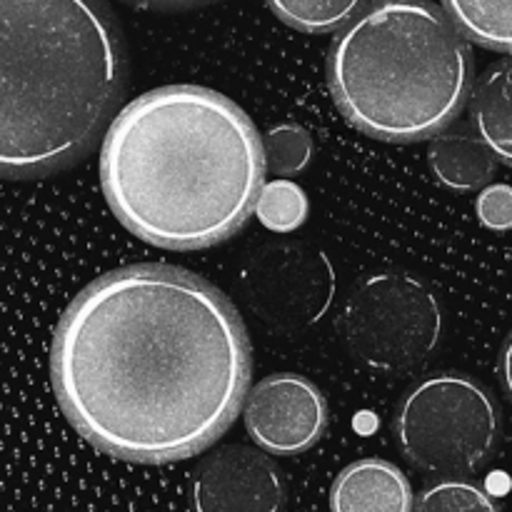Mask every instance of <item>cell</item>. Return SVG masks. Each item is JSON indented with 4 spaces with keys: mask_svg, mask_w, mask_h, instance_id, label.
Instances as JSON below:
<instances>
[{
    "mask_svg": "<svg viewBox=\"0 0 512 512\" xmlns=\"http://www.w3.org/2000/svg\"><path fill=\"white\" fill-rule=\"evenodd\" d=\"M328 80L350 125L418 143L443 133L470 100L473 53L430 0H373L335 35Z\"/></svg>",
    "mask_w": 512,
    "mask_h": 512,
    "instance_id": "cell-4",
    "label": "cell"
},
{
    "mask_svg": "<svg viewBox=\"0 0 512 512\" xmlns=\"http://www.w3.org/2000/svg\"><path fill=\"white\" fill-rule=\"evenodd\" d=\"M398 450L420 473L440 480L478 473L500 443L493 395L463 373H433L410 385L395 410Z\"/></svg>",
    "mask_w": 512,
    "mask_h": 512,
    "instance_id": "cell-5",
    "label": "cell"
},
{
    "mask_svg": "<svg viewBox=\"0 0 512 512\" xmlns=\"http://www.w3.org/2000/svg\"><path fill=\"white\" fill-rule=\"evenodd\" d=\"M438 295L415 275L383 270L358 280L345 298L338 333L360 368L398 378L428 363L443 343Z\"/></svg>",
    "mask_w": 512,
    "mask_h": 512,
    "instance_id": "cell-6",
    "label": "cell"
},
{
    "mask_svg": "<svg viewBox=\"0 0 512 512\" xmlns=\"http://www.w3.org/2000/svg\"><path fill=\"white\" fill-rule=\"evenodd\" d=\"M413 512H500L493 495L465 478L438 480L415 498Z\"/></svg>",
    "mask_w": 512,
    "mask_h": 512,
    "instance_id": "cell-17",
    "label": "cell"
},
{
    "mask_svg": "<svg viewBox=\"0 0 512 512\" xmlns=\"http://www.w3.org/2000/svg\"><path fill=\"white\" fill-rule=\"evenodd\" d=\"M338 278L328 255L300 240H273L245 258L238 293L260 328L280 338L308 333L328 315Z\"/></svg>",
    "mask_w": 512,
    "mask_h": 512,
    "instance_id": "cell-7",
    "label": "cell"
},
{
    "mask_svg": "<svg viewBox=\"0 0 512 512\" xmlns=\"http://www.w3.org/2000/svg\"><path fill=\"white\" fill-rule=\"evenodd\" d=\"M475 133L512 165V58L490 65L475 83L470 95Z\"/></svg>",
    "mask_w": 512,
    "mask_h": 512,
    "instance_id": "cell-12",
    "label": "cell"
},
{
    "mask_svg": "<svg viewBox=\"0 0 512 512\" xmlns=\"http://www.w3.org/2000/svg\"><path fill=\"white\" fill-rule=\"evenodd\" d=\"M255 218L273 233H293L308 220V195L293 180L273 178L263 185Z\"/></svg>",
    "mask_w": 512,
    "mask_h": 512,
    "instance_id": "cell-15",
    "label": "cell"
},
{
    "mask_svg": "<svg viewBox=\"0 0 512 512\" xmlns=\"http://www.w3.org/2000/svg\"><path fill=\"white\" fill-rule=\"evenodd\" d=\"M263 148L268 173L285 180L303 173L315 153L313 138H310L308 130L298 123L273 125V128L265 133Z\"/></svg>",
    "mask_w": 512,
    "mask_h": 512,
    "instance_id": "cell-16",
    "label": "cell"
},
{
    "mask_svg": "<svg viewBox=\"0 0 512 512\" xmlns=\"http://www.w3.org/2000/svg\"><path fill=\"white\" fill-rule=\"evenodd\" d=\"M500 380H503V388L512 400V335L505 343L503 353H500Z\"/></svg>",
    "mask_w": 512,
    "mask_h": 512,
    "instance_id": "cell-20",
    "label": "cell"
},
{
    "mask_svg": "<svg viewBox=\"0 0 512 512\" xmlns=\"http://www.w3.org/2000/svg\"><path fill=\"white\" fill-rule=\"evenodd\" d=\"M268 5L283 23L303 33L345 28L363 10V0H268Z\"/></svg>",
    "mask_w": 512,
    "mask_h": 512,
    "instance_id": "cell-14",
    "label": "cell"
},
{
    "mask_svg": "<svg viewBox=\"0 0 512 512\" xmlns=\"http://www.w3.org/2000/svg\"><path fill=\"white\" fill-rule=\"evenodd\" d=\"M410 480L395 463L363 458L350 463L330 488V512H413Z\"/></svg>",
    "mask_w": 512,
    "mask_h": 512,
    "instance_id": "cell-10",
    "label": "cell"
},
{
    "mask_svg": "<svg viewBox=\"0 0 512 512\" xmlns=\"http://www.w3.org/2000/svg\"><path fill=\"white\" fill-rule=\"evenodd\" d=\"M475 213L478 220L490 230H512V185L493 183L480 190L475 200Z\"/></svg>",
    "mask_w": 512,
    "mask_h": 512,
    "instance_id": "cell-18",
    "label": "cell"
},
{
    "mask_svg": "<svg viewBox=\"0 0 512 512\" xmlns=\"http://www.w3.org/2000/svg\"><path fill=\"white\" fill-rule=\"evenodd\" d=\"M250 440L268 455H300L328 430V400L313 380L275 373L250 388L243 408Z\"/></svg>",
    "mask_w": 512,
    "mask_h": 512,
    "instance_id": "cell-8",
    "label": "cell"
},
{
    "mask_svg": "<svg viewBox=\"0 0 512 512\" xmlns=\"http://www.w3.org/2000/svg\"><path fill=\"white\" fill-rule=\"evenodd\" d=\"M128 3L140 5V8H158V10H175V8H193V5L210 3V0H128Z\"/></svg>",
    "mask_w": 512,
    "mask_h": 512,
    "instance_id": "cell-19",
    "label": "cell"
},
{
    "mask_svg": "<svg viewBox=\"0 0 512 512\" xmlns=\"http://www.w3.org/2000/svg\"><path fill=\"white\" fill-rule=\"evenodd\" d=\"M265 148L238 103L165 85L125 105L105 133L100 183L115 218L150 245L200 250L238 233L265 185Z\"/></svg>",
    "mask_w": 512,
    "mask_h": 512,
    "instance_id": "cell-2",
    "label": "cell"
},
{
    "mask_svg": "<svg viewBox=\"0 0 512 512\" xmlns=\"http://www.w3.org/2000/svg\"><path fill=\"white\" fill-rule=\"evenodd\" d=\"M285 500L283 470L260 448L225 445L195 470L198 512H283Z\"/></svg>",
    "mask_w": 512,
    "mask_h": 512,
    "instance_id": "cell-9",
    "label": "cell"
},
{
    "mask_svg": "<svg viewBox=\"0 0 512 512\" xmlns=\"http://www.w3.org/2000/svg\"><path fill=\"white\" fill-rule=\"evenodd\" d=\"M0 5L3 178H43L88 153L115 115L128 80L123 38L103 0Z\"/></svg>",
    "mask_w": 512,
    "mask_h": 512,
    "instance_id": "cell-3",
    "label": "cell"
},
{
    "mask_svg": "<svg viewBox=\"0 0 512 512\" xmlns=\"http://www.w3.org/2000/svg\"><path fill=\"white\" fill-rule=\"evenodd\" d=\"M428 168L443 188L453 193H475L488 188L498 168V155L480 135L440 133L430 140Z\"/></svg>",
    "mask_w": 512,
    "mask_h": 512,
    "instance_id": "cell-11",
    "label": "cell"
},
{
    "mask_svg": "<svg viewBox=\"0 0 512 512\" xmlns=\"http://www.w3.org/2000/svg\"><path fill=\"white\" fill-rule=\"evenodd\" d=\"M443 5L465 38L512 53V0H443Z\"/></svg>",
    "mask_w": 512,
    "mask_h": 512,
    "instance_id": "cell-13",
    "label": "cell"
},
{
    "mask_svg": "<svg viewBox=\"0 0 512 512\" xmlns=\"http://www.w3.org/2000/svg\"><path fill=\"white\" fill-rule=\"evenodd\" d=\"M250 370L233 303L158 263L95 278L63 313L50 353L68 423L100 453L143 465L213 445L245 408Z\"/></svg>",
    "mask_w": 512,
    "mask_h": 512,
    "instance_id": "cell-1",
    "label": "cell"
}]
</instances>
